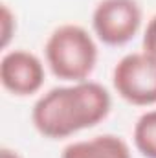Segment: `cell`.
<instances>
[{"mask_svg":"<svg viewBox=\"0 0 156 158\" xmlns=\"http://www.w3.org/2000/svg\"><path fill=\"white\" fill-rule=\"evenodd\" d=\"M142 17L136 0H101L92 13V28L103 44L123 46L140 31Z\"/></svg>","mask_w":156,"mask_h":158,"instance_id":"cell-4","label":"cell"},{"mask_svg":"<svg viewBox=\"0 0 156 158\" xmlns=\"http://www.w3.org/2000/svg\"><path fill=\"white\" fill-rule=\"evenodd\" d=\"M46 79L44 64L39 57L26 50L6 52L0 59V83L4 90L17 98L37 94Z\"/></svg>","mask_w":156,"mask_h":158,"instance_id":"cell-5","label":"cell"},{"mask_svg":"<svg viewBox=\"0 0 156 158\" xmlns=\"http://www.w3.org/2000/svg\"><path fill=\"white\" fill-rule=\"evenodd\" d=\"M0 158H22L15 149H9V147H2L0 149Z\"/></svg>","mask_w":156,"mask_h":158,"instance_id":"cell-10","label":"cell"},{"mask_svg":"<svg viewBox=\"0 0 156 158\" xmlns=\"http://www.w3.org/2000/svg\"><path fill=\"white\" fill-rule=\"evenodd\" d=\"M0 20H2V48H7L11 37L15 35V30H17V22H15V15L9 11V7L6 4H2V15H0Z\"/></svg>","mask_w":156,"mask_h":158,"instance_id":"cell-8","label":"cell"},{"mask_svg":"<svg viewBox=\"0 0 156 158\" xmlns=\"http://www.w3.org/2000/svg\"><path fill=\"white\" fill-rule=\"evenodd\" d=\"M143 53H147L156 63V15L147 22V28L143 31Z\"/></svg>","mask_w":156,"mask_h":158,"instance_id":"cell-9","label":"cell"},{"mask_svg":"<svg viewBox=\"0 0 156 158\" xmlns=\"http://www.w3.org/2000/svg\"><path fill=\"white\" fill-rule=\"evenodd\" d=\"M132 142L143 158H156V109L138 118L132 131Z\"/></svg>","mask_w":156,"mask_h":158,"instance_id":"cell-7","label":"cell"},{"mask_svg":"<svg viewBox=\"0 0 156 158\" xmlns=\"http://www.w3.org/2000/svg\"><path fill=\"white\" fill-rule=\"evenodd\" d=\"M112 85L117 96L130 105H156V63L143 52L127 53L114 66Z\"/></svg>","mask_w":156,"mask_h":158,"instance_id":"cell-3","label":"cell"},{"mask_svg":"<svg viewBox=\"0 0 156 158\" xmlns=\"http://www.w3.org/2000/svg\"><path fill=\"white\" fill-rule=\"evenodd\" d=\"M61 158H132L129 143L116 134H99L90 140L68 143Z\"/></svg>","mask_w":156,"mask_h":158,"instance_id":"cell-6","label":"cell"},{"mask_svg":"<svg viewBox=\"0 0 156 158\" xmlns=\"http://www.w3.org/2000/svg\"><path fill=\"white\" fill-rule=\"evenodd\" d=\"M46 64L57 79L86 81L97 64V44L79 24H63L44 44Z\"/></svg>","mask_w":156,"mask_h":158,"instance_id":"cell-2","label":"cell"},{"mask_svg":"<svg viewBox=\"0 0 156 158\" xmlns=\"http://www.w3.org/2000/svg\"><path fill=\"white\" fill-rule=\"evenodd\" d=\"M112 98L96 81H79L55 86L42 94L31 109V123L40 136L63 140L92 129L110 114Z\"/></svg>","mask_w":156,"mask_h":158,"instance_id":"cell-1","label":"cell"}]
</instances>
